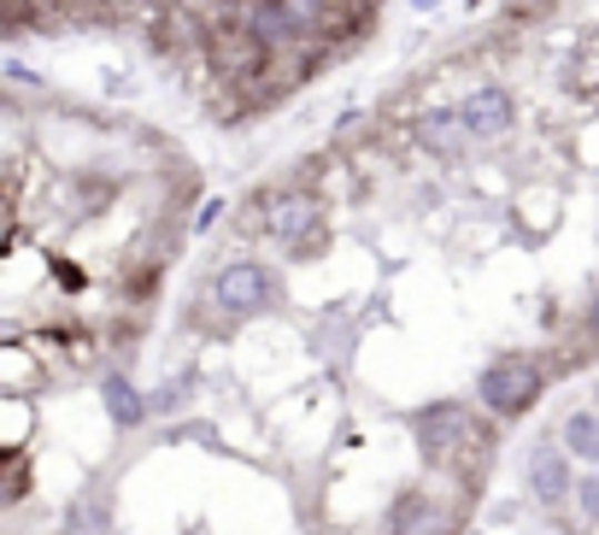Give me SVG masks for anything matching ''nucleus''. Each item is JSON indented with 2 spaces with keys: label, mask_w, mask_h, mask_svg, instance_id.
<instances>
[{
  "label": "nucleus",
  "mask_w": 599,
  "mask_h": 535,
  "mask_svg": "<svg viewBox=\"0 0 599 535\" xmlns=\"http://www.w3.org/2000/svg\"><path fill=\"white\" fill-rule=\"evenodd\" d=\"M77 535H107V506H77Z\"/></svg>",
  "instance_id": "nucleus-14"
},
{
  "label": "nucleus",
  "mask_w": 599,
  "mask_h": 535,
  "mask_svg": "<svg viewBox=\"0 0 599 535\" xmlns=\"http://www.w3.org/2000/svg\"><path fill=\"white\" fill-rule=\"evenodd\" d=\"M576 512H582L588 524H599V470H593L588 483H576Z\"/></svg>",
  "instance_id": "nucleus-13"
},
{
  "label": "nucleus",
  "mask_w": 599,
  "mask_h": 535,
  "mask_svg": "<svg viewBox=\"0 0 599 535\" xmlns=\"http://www.w3.org/2000/svg\"><path fill=\"white\" fill-rule=\"evenodd\" d=\"M388 535H447V512L423 494H406V501L388 512Z\"/></svg>",
  "instance_id": "nucleus-8"
},
{
  "label": "nucleus",
  "mask_w": 599,
  "mask_h": 535,
  "mask_svg": "<svg viewBox=\"0 0 599 535\" xmlns=\"http://www.w3.org/2000/svg\"><path fill=\"white\" fill-rule=\"evenodd\" d=\"M241 18H247V30H253V36L264 41V53H271V48H288V41L300 36V24L288 18L282 0H259V7H247Z\"/></svg>",
  "instance_id": "nucleus-9"
},
{
  "label": "nucleus",
  "mask_w": 599,
  "mask_h": 535,
  "mask_svg": "<svg viewBox=\"0 0 599 535\" xmlns=\"http://www.w3.org/2000/svg\"><path fill=\"white\" fill-rule=\"evenodd\" d=\"M218 212H223V206H218V200H206V212L194 218V230H212V224H218Z\"/></svg>",
  "instance_id": "nucleus-16"
},
{
  "label": "nucleus",
  "mask_w": 599,
  "mask_h": 535,
  "mask_svg": "<svg viewBox=\"0 0 599 535\" xmlns=\"http://www.w3.org/2000/svg\"><path fill=\"white\" fill-rule=\"evenodd\" d=\"M418 442L429 459H459V453L477 442V418H470V406H429L418 418Z\"/></svg>",
  "instance_id": "nucleus-4"
},
{
  "label": "nucleus",
  "mask_w": 599,
  "mask_h": 535,
  "mask_svg": "<svg viewBox=\"0 0 599 535\" xmlns=\"http://www.w3.org/2000/svg\"><path fill=\"white\" fill-rule=\"evenodd\" d=\"M588 329H593V336H599V295H593V306H588Z\"/></svg>",
  "instance_id": "nucleus-17"
},
{
  "label": "nucleus",
  "mask_w": 599,
  "mask_h": 535,
  "mask_svg": "<svg viewBox=\"0 0 599 535\" xmlns=\"http://www.w3.org/2000/svg\"><path fill=\"white\" fill-rule=\"evenodd\" d=\"M100 400H107V412H112V424H118V429H130V424H141V418L153 412V400H141V395H136V383H130V377H118V370H112V377H100Z\"/></svg>",
  "instance_id": "nucleus-10"
},
{
  "label": "nucleus",
  "mask_w": 599,
  "mask_h": 535,
  "mask_svg": "<svg viewBox=\"0 0 599 535\" xmlns=\"http://www.w3.org/2000/svg\"><path fill=\"white\" fill-rule=\"evenodd\" d=\"M411 7H423V12H429V7H441V0H411Z\"/></svg>",
  "instance_id": "nucleus-18"
},
{
  "label": "nucleus",
  "mask_w": 599,
  "mask_h": 535,
  "mask_svg": "<svg viewBox=\"0 0 599 535\" xmlns=\"http://www.w3.org/2000/svg\"><path fill=\"white\" fill-rule=\"evenodd\" d=\"M312 230H318V200H312V195H277V200H271V236H277V241L300 247Z\"/></svg>",
  "instance_id": "nucleus-7"
},
{
  "label": "nucleus",
  "mask_w": 599,
  "mask_h": 535,
  "mask_svg": "<svg viewBox=\"0 0 599 535\" xmlns=\"http://www.w3.org/2000/svg\"><path fill=\"white\" fill-rule=\"evenodd\" d=\"M465 130L477 136V141H493V136H506L511 123H518V100H511L506 89H477V95H465Z\"/></svg>",
  "instance_id": "nucleus-5"
},
{
  "label": "nucleus",
  "mask_w": 599,
  "mask_h": 535,
  "mask_svg": "<svg viewBox=\"0 0 599 535\" xmlns=\"http://www.w3.org/2000/svg\"><path fill=\"white\" fill-rule=\"evenodd\" d=\"M212 300H218V313H264L271 306V271H264L259 259H236V265H223V271L212 277Z\"/></svg>",
  "instance_id": "nucleus-3"
},
{
  "label": "nucleus",
  "mask_w": 599,
  "mask_h": 535,
  "mask_svg": "<svg viewBox=\"0 0 599 535\" xmlns=\"http://www.w3.org/2000/svg\"><path fill=\"white\" fill-rule=\"evenodd\" d=\"M418 141H423V148H436V153H459V141H470V130H465L459 112L429 107V112L418 118Z\"/></svg>",
  "instance_id": "nucleus-11"
},
{
  "label": "nucleus",
  "mask_w": 599,
  "mask_h": 535,
  "mask_svg": "<svg viewBox=\"0 0 599 535\" xmlns=\"http://www.w3.org/2000/svg\"><path fill=\"white\" fill-rule=\"evenodd\" d=\"M206 53H212L218 77H259V66H264V41L247 30V18H218L206 30Z\"/></svg>",
  "instance_id": "nucleus-2"
},
{
  "label": "nucleus",
  "mask_w": 599,
  "mask_h": 535,
  "mask_svg": "<svg viewBox=\"0 0 599 535\" xmlns=\"http://www.w3.org/2000/svg\"><path fill=\"white\" fill-rule=\"evenodd\" d=\"M541 388H547V377L535 359H493L477 377V400L493 418H523V412L541 400Z\"/></svg>",
  "instance_id": "nucleus-1"
},
{
  "label": "nucleus",
  "mask_w": 599,
  "mask_h": 535,
  "mask_svg": "<svg viewBox=\"0 0 599 535\" xmlns=\"http://www.w3.org/2000/svg\"><path fill=\"white\" fill-rule=\"evenodd\" d=\"M565 453L599 465V412H570L565 418Z\"/></svg>",
  "instance_id": "nucleus-12"
},
{
  "label": "nucleus",
  "mask_w": 599,
  "mask_h": 535,
  "mask_svg": "<svg viewBox=\"0 0 599 535\" xmlns=\"http://www.w3.org/2000/svg\"><path fill=\"white\" fill-rule=\"evenodd\" d=\"M177 400H182V383H171V388H164V395L153 400V412H177Z\"/></svg>",
  "instance_id": "nucleus-15"
},
{
  "label": "nucleus",
  "mask_w": 599,
  "mask_h": 535,
  "mask_svg": "<svg viewBox=\"0 0 599 535\" xmlns=\"http://www.w3.org/2000/svg\"><path fill=\"white\" fill-rule=\"evenodd\" d=\"M529 494H535V501H541V506H565L570 494H576L570 459H565V453L552 447V442H541V447L529 453Z\"/></svg>",
  "instance_id": "nucleus-6"
}]
</instances>
